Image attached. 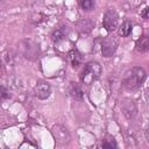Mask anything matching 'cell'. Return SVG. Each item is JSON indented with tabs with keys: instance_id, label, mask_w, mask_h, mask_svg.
Instances as JSON below:
<instances>
[{
	"instance_id": "obj_6",
	"label": "cell",
	"mask_w": 149,
	"mask_h": 149,
	"mask_svg": "<svg viewBox=\"0 0 149 149\" xmlns=\"http://www.w3.org/2000/svg\"><path fill=\"white\" fill-rule=\"evenodd\" d=\"M34 93L35 95L41 99V100H44L47 98H49L50 93H51V86L48 81H44V80H40L37 81V84L35 85V88H34Z\"/></svg>"
},
{
	"instance_id": "obj_10",
	"label": "cell",
	"mask_w": 149,
	"mask_h": 149,
	"mask_svg": "<svg viewBox=\"0 0 149 149\" xmlns=\"http://www.w3.org/2000/svg\"><path fill=\"white\" fill-rule=\"evenodd\" d=\"M66 34H68V27L61 26V27L54 29V31L51 33V40L54 42H59L66 36Z\"/></svg>"
},
{
	"instance_id": "obj_4",
	"label": "cell",
	"mask_w": 149,
	"mask_h": 149,
	"mask_svg": "<svg viewBox=\"0 0 149 149\" xmlns=\"http://www.w3.org/2000/svg\"><path fill=\"white\" fill-rule=\"evenodd\" d=\"M52 134L57 142L62 144H68L71 141V134L69 129L63 125H55L52 127Z\"/></svg>"
},
{
	"instance_id": "obj_1",
	"label": "cell",
	"mask_w": 149,
	"mask_h": 149,
	"mask_svg": "<svg viewBox=\"0 0 149 149\" xmlns=\"http://www.w3.org/2000/svg\"><path fill=\"white\" fill-rule=\"evenodd\" d=\"M146 79V71L141 66H134L130 69L123 80V85L128 90H136L139 88Z\"/></svg>"
},
{
	"instance_id": "obj_12",
	"label": "cell",
	"mask_w": 149,
	"mask_h": 149,
	"mask_svg": "<svg viewBox=\"0 0 149 149\" xmlns=\"http://www.w3.org/2000/svg\"><path fill=\"white\" fill-rule=\"evenodd\" d=\"M69 92H70V95H71L73 99H76V100H81V99L84 98V92L81 91L80 86H78V85L74 84V83H72V84L70 85Z\"/></svg>"
},
{
	"instance_id": "obj_5",
	"label": "cell",
	"mask_w": 149,
	"mask_h": 149,
	"mask_svg": "<svg viewBox=\"0 0 149 149\" xmlns=\"http://www.w3.org/2000/svg\"><path fill=\"white\" fill-rule=\"evenodd\" d=\"M118 21H119V16H118L116 12L114 9H108L105 13L102 23L107 31H113L118 28Z\"/></svg>"
},
{
	"instance_id": "obj_9",
	"label": "cell",
	"mask_w": 149,
	"mask_h": 149,
	"mask_svg": "<svg viewBox=\"0 0 149 149\" xmlns=\"http://www.w3.org/2000/svg\"><path fill=\"white\" fill-rule=\"evenodd\" d=\"M94 27V21L91 17H84L77 22V28L81 33H90Z\"/></svg>"
},
{
	"instance_id": "obj_8",
	"label": "cell",
	"mask_w": 149,
	"mask_h": 149,
	"mask_svg": "<svg viewBox=\"0 0 149 149\" xmlns=\"http://www.w3.org/2000/svg\"><path fill=\"white\" fill-rule=\"evenodd\" d=\"M116 49V42L114 40L107 38L101 43V54L104 57H112Z\"/></svg>"
},
{
	"instance_id": "obj_3",
	"label": "cell",
	"mask_w": 149,
	"mask_h": 149,
	"mask_svg": "<svg viewBox=\"0 0 149 149\" xmlns=\"http://www.w3.org/2000/svg\"><path fill=\"white\" fill-rule=\"evenodd\" d=\"M21 50L23 56L29 61H36L38 57V52H40L38 44L31 38H26L24 41H22Z\"/></svg>"
},
{
	"instance_id": "obj_15",
	"label": "cell",
	"mask_w": 149,
	"mask_h": 149,
	"mask_svg": "<svg viewBox=\"0 0 149 149\" xmlns=\"http://www.w3.org/2000/svg\"><path fill=\"white\" fill-rule=\"evenodd\" d=\"M80 6H81L83 10L90 12L94 8L95 2H94V0H80Z\"/></svg>"
},
{
	"instance_id": "obj_18",
	"label": "cell",
	"mask_w": 149,
	"mask_h": 149,
	"mask_svg": "<svg viewBox=\"0 0 149 149\" xmlns=\"http://www.w3.org/2000/svg\"><path fill=\"white\" fill-rule=\"evenodd\" d=\"M148 10H149L148 8H144V10H143V13H142V16H143V19H146V20L148 19Z\"/></svg>"
},
{
	"instance_id": "obj_11",
	"label": "cell",
	"mask_w": 149,
	"mask_h": 149,
	"mask_svg": "<svg viewBox=\"0 0 149 149\" xmlns=\"http://www.w3.org/2000/svg\"><path fill=\"white\" fill-rule=\"evenodd\" d=\"M68 59H69V62L71 63V65L73 68H77L81 63V55L77 50H71L68 55Z\"/></svg>"
},
{
	"instance_id": "obj_16",
	"label": "cell",
	"mask_w": 149,
	"mask_h": 149,
	"mask_svg": "<svg viewBox=\"0 0 149 149\" xmlns=\"http://www.w3.org/2000/svg\"><path fill=\"white\" fill-rule=\"evenodd\" d=\"M9 97H10V94H9L8 90L5 86H0V102L7 100Z\"/></svg>"
},
{
	"instance_id": "obj_13",
	"label": "cell",
	"mask_w": 149,
	"mask_h": 149,
	"mask_svg": "<svg viewBox=\"0 0 149 149\" xmlns=\"http://www.w3.org/2000/svg\"><path fill=\"white\" fill-rule=\"evenodd\" d=\"M149 49V40L148 36L143 35L142 37H140V40L136 43V50L140 52H147Z\"/></svg>"
},
{
	"instance_id": "obj_2",
	"label": "cell",
	"mask_w": 149,
	"mask_h": 149,
	"mask_svg": "<svg viewBox=\"0 0 149 149\" xmlns=\"http://www.w3.org/2000/svg\"><path fill=\"white\" fill-rule=\"evenodd\" d=\"M101 74V66L98 62H90L85 65L80 79L84 84H91L95 79H98Z\"/></svg>"
},
{
	"instance_id": "obj_17",
	"label": "cell",
	"mask_w": 149,
	"mask_h": 149,
	"mask_svg": "<svg viewBox=\"0 0 149 149\" xmlns=\"http://www.w3.org/2000/svg\"><path fill=\"white\" fill-rule=\"evenodd\" d=\"M102 147L104 148H115L116 147V143H115L114 139L112 137L111 140H105L104 143H102Z\"/></svg>"
},
{
	"instance_id": "obj_7",
	"label": "cell",
	"mask_w": 149,
	"mask_h": 149,
	"mask_svg": "<svg viewBox=\"0 0 149 149\" xmlns=\"http://www.w3.org/2000/svg\"><path fill=\"white\" fill-rule=\"evenodd\" d=\"M121 109H122L123 115H125L128 120L134 119L135 115L137 114L136 105H135L134 101H132V100H126V101H123L122 105H121Z\"/></svg>"
},
{
	"instance_id": "obj_14",
	"label": "cell",
	"mask_w": 149,
	"mask_h": 149,
	"mask_svg": "<svg viewBox=\"0 0 149 149\" xmlns=\"http://www.w3.org/2000/svg\"><path fill=\"white\" fill-rule=\"evenodd\" d=\"M130 33H132V23H130V21L127 20V21H125L120 26V28H119V35L122 36V37H126Z\"/></svg>"
}]
</instances>
